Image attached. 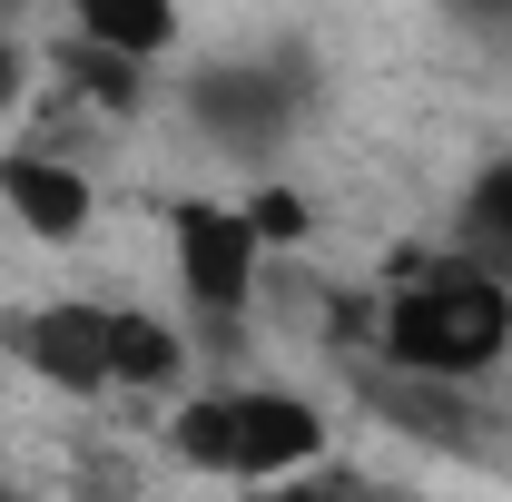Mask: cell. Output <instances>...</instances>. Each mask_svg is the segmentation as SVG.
Returning a JSON list of instances; mask_svg holds the SVG:
<instances>
[{
  "mask_svg": "<svg viewBox=\"0 0 512 502\" xmlns=\"http://www.w3.org/2000/svg\"><path fill=\"white\" fill-rule=\"evenodd\" d=\"M247 227H256V247L276 256V247H306L316 217H306V197H296V188H256L247 197Z\"/></svg>",
  "mask_w": 512,
  "mask_h": 502,
  "instance_id": "12",
  "label": "cell"
},
{
  "mask_svg": "<svg viewBox=\"0 0 512 502\" xmlns=\"http://www.w3.org/2000/svg\"><path fill=\"white\" fill-rule=\"evenodd\" d=\"M89 50H109V60H158V50H178V10H158V0H79V20H69Z\"/></svg>",
  "mask_w": 512,
  "mask_h": 502,
  "instance_id": "10",
  "label": "cell"
},
{
  "mask_svg": "<svg viewBox=\"0 0 512 502\" xmlns=\"http://www.w3.org/2000/svg\"><path fill=\"white\" fill-rule=\"evenodd\" d=\"M306 99H316V79H306V50H276V60H207L188 79V119L227 148V158H276L296 119H306Z\"/></svg>",
  "mask_w": 512,
  "mask_h": 502,
  "instance_id": "3",
  "label": "cell"
},
{
  "mask_svg": "<svg viewBox=\"0 0 512 502\" xmlns=\"http://www.w3.org/2000/svg\"><path fill=\"white\" fill-rule=\"evenodd\" d=\"M355 394H365V414H384L394 434H414V443H444V453H473V443H483L473 404H463L453 384H424V375H394V365H365V375H355Z\"/></svg>",
  "mask_w": 512,
  "mask_h": 502,
  "instance_id": "7",
  "label": "cell"
},
{
  "mask_svg": "<svg viewBox=\"0 0 512 502\" xmlns=\"http://www.w3.org/2000/svg\"><path fill=\"white\" fill-rule=\"evenodd\" d=\"M79 502H138L119 463H79Z\"/></svg>",
  "mask_w": 512,
  "mask_h": 502,
  "instance_id": "15",
  "label": "cell"
},
{
  "mask_svg": "<svg viewBox=\"0 0 512 502\" xmlns=\"http://www.w3.org/2000/svg\"><path fill=\"white\" fill-rule=\"evenodd\" d=\"M453 256L512 296V158L473 168V188H463V207H453Z\"/></svg>",
  "mask_w": 512,
  "mask_h": 502,
  "instance_id": "9",
  "label": "cell"
},
{
  "mask_svg": "<svg viewBox=\"0 0 512 502\" xmlns=\"http://www.w3.org/2000/svg\"><path fill=\"white\" fill-rule=\"evenodd\" d=\"M394 296L375 315V355L394 375H424V384H473L512 355V296L493 276H473L463 256H394L384 266Z\"/></svg>",
  "mask_w": 512,
  "mask_h": 502,
  "instance_id": "1",
  "label": "cell"
},
{
  "mask_svg": "<svg viewBox=\"0 0 512 502\" xmlns=\"http://www.w3.org/2000/svg\"><path fill=\"white\" fill-rule=\"evenodd\" d=\"M355 473H286V483H256L247 502H345Z\"/></svg>",
  "mask_w": 512,
  "mask_h": 502,
  "instance_id": "13",
  "label": "cell"
},
{
  "mask_svg": "<svg viewBox=\"0 0 512 502\" xmlns=\"http://www.w3.org/2000/svg\"><path fill=\"white\" fill-rule=\"evenodd\" d=\"M50 69H69V79H79L109 119H128V109L148 99V69H138V60H109V50H89L79 30H60V40H50Z\"/></svg>",
  "mask_w": 512,
  "mask_h": 502,
  "instance_id": "11",
  "label": "cell"
},
{
  "mask_svg": "<svg viewBox=\"0 0 512 502\" xmlns=\"http://www.w3.org/2000/svg\"><path fill=\"white\" fill-rule=\"evenodd\" d=\"M10 355L60 394H109V335H99V296H60V306L10 315Z\"/></svg>",
  "mask_w": 512,
  "mask_h": 502,
  "instance_id": "5",
  "label": "cell"
},
{
  "mask_svg": "<svg viewBox=\"0 0 512 502\" xmlns=\"http://www.w3.org/2000/svg\"><path fill=\"white\" fill-rule=\"evenodd\" d=\"M20 89H30V40L0 30V109H20Z\"/></svg>",
  "mask_w": 512,
  "mask_h": 502,
  "instance_id": "14",
  "label": "cell"
},
{
  "mask_svg": "<svg viewBox=\"0 0 512 502\" xmlns=\"http://www.w3.org/2000/svg\"><path fill=\"white\" fill-rule=\"evenodd\" d=\"M168 237H178V286H188V306L207 315L217 345H237L256 286H266V247H256L247 207H227V197H178V207H168Z\"/></svg>",
  "mask_w": 512,
  "mask_h": 502,
  "instance_id": "4",
  "label": "cell"
},
{
  "mask_svg": "<svg viewBox=\"0 0 512 502\" xmlns=\"http://www.w3.org/2000/svg\"><path fill=\"white\" fill-rule=\"evenodd\" d=\"M0 502H20V493H10V483H0Z\"/></svg>",
  "mask_w": 512,
  "mask_h": 502,
  "instance_id": "16",
  "label": "cell"
},
{
  "mask_svg": "<svg viewBox=\"0 0 512 502\" xmlns=\"http://www.w3.org/2000/svg\"><path fill=\"white\" fill-rule=\"evenodd\" d=\"M168 453L256 493V483H286V473L325 463V414L306 394H276V384H227V394H188L168 414Z\"/></svg>",
  "mask_w": 512,
  "mask_h": 502,
  "instance_id": "2",
  "label": "cell"
},
{
  "mask_svg": "<svg viewBox=\"0 0 512 502\" xmlns=\"http://www.w3.org/2000/svg\"><path fill=\"white\" fill-rule=\"evenodd\" d=\"M0 207L40 237V247H79L89 217H99V188L69 168V158H40V148H0Z\"/></svg>",
  "mask_w": 512,
  "mask_h": 502,
  "instance_id": "6",
  "label": "cell"
},
{
  "mask_svg": "<svg viewBox=\"0 0 512 502\" xmlns=\"http://www.w3.org/2000/svg\"><path fill=\"white\" fill-rule=\"evenodd\" d=\"M99 335H109V384H138V394H168V384L188 375V335L168 325V315L148 306H99Z\"/></svg>",
  "mask_w": 512,
  "mask_h": 502,
  "instance_id": "8",
  "label": "cell"
}]
</instances>
